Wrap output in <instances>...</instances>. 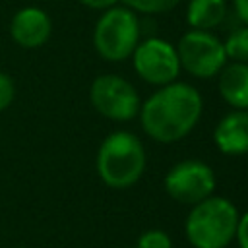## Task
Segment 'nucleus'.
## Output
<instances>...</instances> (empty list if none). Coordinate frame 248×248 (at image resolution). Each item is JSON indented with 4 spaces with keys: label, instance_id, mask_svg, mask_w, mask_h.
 Returning a JSON list of instances; mask_svg holds the SVG:
<instances>
[{
    "label": "nucleus",
    "instance_id": "f03ea898",
    "mask_svg": "<svg viewBox=\"0 0 248 248\" xmlns=\"http://www.w3.org/2000/svg\"><path fill=\"white\" fill-rule=\"evenodd\" d=\"M145 169V149L138 136L126 130L108 134L97 151V172L110 188H130Z\"/></svg>",
    "mask_w": 248,
    "mask_h": 248
},
{
    "label": "nucleus",
    "instance_id": "6e6552de",
    "mask_svg": "<svg viewBox=\"0 0 248 248\" xmlns=\"http://www.w3.org/2000/svg\"><path fill=\"white\" fill-rule=\"evenodd\" d=\"M167 194L180 202L196 205L198 202L209 198L215 190V174L211 167L198 159H186L176 163L165 176Z\"/></svg>",
    "mask_w": 248,
    "mask_h": 248
},
{
    "label": "nucleus",
    "instance_id": "2eb2a0df",
    "mask_svg": "<svg viewBox=\"0 0 248 248\" xmlns=\"http://www.w3.org/2000/svg\"><path fill=\"white\" fill-rule=\"evenodd\" d=\"M170 238L165 231H145L140 240H138V248H170Z\"/></svg>",
    "mask_w": 248,
    "mask_h": 248
},
{
    "label": "nucleus",
    "instance_id": "9d476101",
    "mask_svg": "<svg viewBox=\"0 0 248 248\" xmlns=\"http://www.w3.org/2000/svg\"><path fill=\"white\" fill-rule=\"evenodd\" d=\"M215 145L225 155L248 153V110H232L225 114L213 132Z\"/></svg>",
    "mask_w": 248,
    "mask_h": 248
},
{
    "label": "nucleus",
    "instance_id": "ddd939ff",
    "mask_svg": "<svg viewBox=\"0 0 248 248\" xmlns=\"http://www.w3.org/2000/svg\"><path fill=\"white\" fill-rule=\"evenodd\" d=\"M227 60L232 62H248V25L234 27L229 35L227 41L223 43Z\"/></svg>",
    "mask_w": 248,
    "mask_h": 248
},
{
    "label": "nucleus",
    "instance_id": "f257e3e1",
    "mask_svg": "<svg viewBox=\"0 0 248 248\" xmlns=\"http://www.w3.org/2000/svg\"><path fill=\"white\" fill-rule=\"evenodd\" d=\"M202 95L184 81L161 85L140 107L143 132L159 143H174L188 136L202 116Z\"/></svg>",
    "mask_w": 248,
    "mask_h": 248
},
{
    "label": "nucleus",
    "instance_id": "7ed1b4c3",
    "mask_svg": "<svg viewBox=\"0 0 248 248\" xmlns=\"http://www.w3.org/2000/svg\"><path fill=\"white\" fill-rule=\"evenodd\" d=\"M238 211L227 198L209 196L186 217V236L194 248H225L236 232Z\"/></svg>",
    "mask_w": 248,
    "mask_h": 248
},
{
    "label": "nucleus",
    "instance_id": "f8f14e48",
    "mask_svg": "<svg viewBox=\"0 0 248 248\" xmlns=\"http://www.w3.org/2000/svg\"><path fill=\"white\" fill-rule=\"evenodd\" d=\"M227 19L225 0H190L186 6V21L192 29L209 31Z\"/></svg>",
    "mask_w": 248,
    "mask_h": 248
},
{
    "label": "nucleus",
    "instance_id": "39448f33",
    "mask_svg": "<svg viewBox=\"0 0 248 248\" xmlns=\"http://www.w3.org/2000/svg\"><path fill=\"white\" fill-rule=\"evenodd\" d=\"M176 54L180 70H186L190 76L202 79L217 76L227 64L223 43L213 33L200 29H190L180 37L176 45Z\"/></svg>",
    "mask_w": 248,
    "mask_h": 248
},
{
    "label": "nucleus",
    "instance_id": "6ab92c4d",
    "mask_svg": "<svg viewBox=\"0 0 248 248\" xmlns=\"http://www.w3.org/2000/svg\"><path fill=\"white\" fill-rule=\"evenodd\" d=\"M79 2L91 10H108V8L116 6L120 0H79Z\"/></svg>",
    "mask_w": 248,
    "mask_h": 248
},
{
    "label": "nucleus",
    "instance_id": "a211bd4d",
    "mask_svg": "<svg viewBox=\"0 0 248 248\" xmlns=\"http://www.w3.org/2000/svg\"><path fill=\"white\" fill-rule=\"evenodd\" d=\"M232 8H234V16L238 17V21L248 25V0H232Z\"/></svg>",
    "mask_w": 248,
    "mask_h": 248
},
{
    "label": "nucleus",
    "instance_id": "1a4fd4ad",
    "mask_svg": "<svg viewBox=\"0 0 248 248\" xmlns=\"http://www.w3.org/2000/svg\"><path fill=\"white\" fill-rule=\"evenodd\" d=\"M52 33V21L48 14L37 6H25L17 10L10 21V35L16 45L23 48L43 46Z\"/></svg>",
    "mask_w": 248,
    "mask_h": 248
},
{
    "label": "nucleus",
    "instance_id": "dca6fc26",
    "mask_svg": "<svg viewBox=\"0 0 248 248\" xmlns=\"http://www.w3.org/2000/svg\"><path fill=\"white\" fill-rule=\"evenodd\" d=\"M16 97V85H14V79L6 74V72H0V112L6 110L12 101Z\"/></svg>",
    "mask_w": 248,
    "mask_h": 248
},
{
    "label": "nucleus",
    "instance_id": "f3484780",
    "mask_svg": "<svg viewBox=\"0 0 248 248\" xmlns=\"http://www.w3.org/2000/svg\"><path fill=\"white\" fill-rule=\"evenodd\" d=\"M240 248H248V213H244L242 217H238V225H236V232H234Z\"/></svg>",
    "mask_w": 248,
    "mask_h": 248
},
{
    "label": "nucleus",
    "instance_id": "4468645a",
    "mask_svg": "<svg viewBox=\"0 0 248 248\" xmlns=\"http://www.w3.org/2000/svg\"><path fill=\"white\" fill-rule=\"evenodd\" d=\"M128 10L134 14H145V16H155V14H165L178 6L180 0H120Z\"/></svg>",
    "mask_w": 248,
    "mask_h": 248
},
{
    "label": "nucleus",
    "instance_id": "9b49d317",
    "mask_svg": "<svg viewBox=\"0 0 248 248\" xmlns=\"http://www.w3.org/2000/svg\"><path fill=\"white\" fill-rule=\"evenodd\" d=\"M217 89L227 105L248 110V62H229L217 74Z\"/></svg>",
    "mask_w": 248,
    "mask_h": 248
},
{
    "label": "nucleus",
    "instance_id": "0eeeda50",
    "mask_svg": "<svg viewBox=\"0 0 248 248\" xmlns=\"http://www.w3.org/2000/svg\"><path fill=\"white\" fill-rule=\"evenodd\" d=\"M132 62L136 74L151 85H167L176 81L180 74V62L176 46L159 37H149L132 52Z\"/></svg>",
    "mask_w": 248,
    "mask_h": 248
},
{
    "label": "nucleus",
    "instance_id": "423d86ee",
    "mask_svg": "<svg viewBox=\"0 0 248 248\" xmlns=\"http://www.w3.org/2000/svg\"><path fill=\"white\" fill-rule=\"evenodd\" d=\"M89 101L99 114L116 122L132 120L141 107L136 87L116 74L95 78L89 87Z\"/></svg>",
    "mask_w": 248,
    "mask_h": 248
},
{
    "label": "nucleus",
    "instance_id": "20e7f679",
    "mask_svg": "<svg viewBox=\"0 0 248 248\" xmlns=\"http://www.w3.org/2000/svg\"><path fill=\"white\" fill-rule=\"evenodd\" d=\"M140 19L126 6H112L103 12L93 29V46L108 62H120L132 56L140 43Z\"/></svg>",
    "mask_w": 248,
    "mask_h": 248
}]
</instances>
